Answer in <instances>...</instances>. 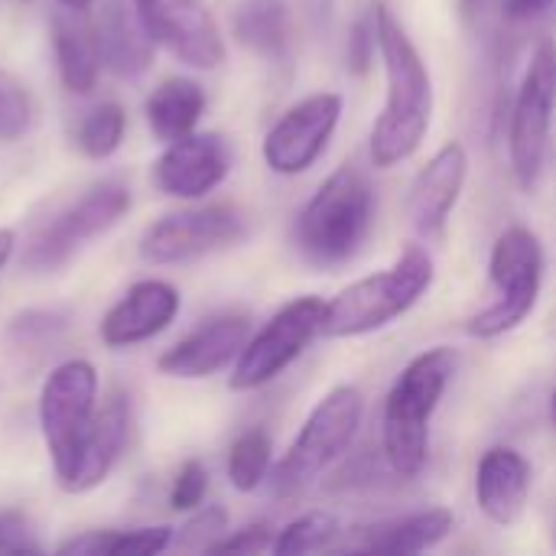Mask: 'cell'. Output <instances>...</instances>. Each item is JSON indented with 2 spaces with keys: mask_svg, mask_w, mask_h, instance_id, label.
I'll return each instance as SVG.
<instances>
[{
  "mask_svg": "<svg viewBox=\"0 0 556 556\" xmlns=\"http://www.w3.org/2000/svg\"><path fill=\"white\" fill-rule=\"evenodd\" d=\"M378 55L384 65V108L371 127V163L391 169L410 160L433 124V78L430 68L407 36L404 23L388 3H375Z\"/></svg>",
  "mask_w": 556,
  "mask_h": 556,
  "instance_id": "cell-1",
  "label": "cell"
},
{
  "mask_svg": "<svg viewBox=\"0 0 556 556\" xmlns=\"http://www.w3.org/2000/svg\"><path fill=\"white\" fill-rule=\"evenodd\" d=\"M456 375V352L427 349L394 378L381 410V453L394 476L417 479L430 459V424Z\"/></svg>",
  "mask_w": 556,
  "mask_h": 556,
  "instance_id": "cell-2",
  "label": "cell"
},
{
  "mask_svg": "<svg viewBox=\"0 0 556 556\" xmlns=\"http://www.w3.org/2000/svg\"><path fill=\"white\" fill-rule=\"evenodd\" d=\"M375 225V189L362 166L342 163L323 179L296 218V248L313 267H342L368 241Z\"/></svg>",
  "mask_w": 556,
  "mask_h": 556,
  "instance_id": "cell-3",
  "label": "cell"
},
{
  "mask_svg": "<svg viewBox=\"0 0 556 556\" xmlns=\"http://www.w3.org/2000/svg\"><path fill=\"white\" fill-rule=\"evenodd\" d=\"M433 257L427 248L410 244L388 270L349 283L326 303V339H358L388 329L394 319L410 313L433 287Z\"/></svg>",
  "mask_w": 556,
  "mask_h": 556,
  "instance_id": "cell-4",
  "label": "cell"
},
{
  "mask_svg": "<svg viewBox=\"0 0 556 556\" xmlns=\"http://www.w3.org/2000/svg\"><path fill=\"white\" fill-rule=\"evenodd\" d=\"M365 417V397L355 384H336L303 420L287 456L274 466L277 498H296L313 489L355 443Z\"/></svg>",
  "mask_w": 556,
  "mask_h": 556,
  "instance_id": "cell-5",
  "label": "cell"
},
{
  "mask_svg": "<svg viewBox=\"0 0 556 556\" xmlns=\"http://www.w3.org/2000/svg\"><path fill=\"white\" fill-rule=\"evenodd\" d=\"M544 283V244L541 238L525 228L511 225L505 228L489 257V287L492 300L469 316V336L472 339H498L518 329L538 306Z\"/></svg>",
  "mask_w": 556,
  "mask_h": 556,
  "instance_id": "cell-6",
  "label": "cell"
},
{
  "mask_svg": "<svg viewBox=\"0 0 556 556\" xmlns=\"http://www.w3.org/2000/svg\"><path fill=\"white\" fill-rule=\"evenodd\" d=\"M94 404H98V375L81 358L52 368L39 391V427L62 489L68 485L81 459L91 420L98 414Z\"/></svg>",
  "mask_w": 556,
  "mask_h": 556,
  "instance_id": "cell-7",
  "label": "cell"
},
{
  "mask_svg": "<svg viewBox=\"0 0 556 556\" xmlns=\"http://www.w3.org/2000/svg\"><path fill=\"white\" fill-rule=\"evenodd\" d=\"M130 212V189L121 179H104L85 189L75 202L59 208L42 222L23 251V267L29 274H49L72 261L88 241L108 235Z\"/></svg>",
  "mask_w": 556,
  "mask_h": 556,
  "instance_id": "cell-8",
  "label": "cell"
},
{
  "mask_svg": "<svg viewBox=\"0 0 556 556\" xmlns=\"http://www.w3.org/2000/svg\"><path fill=\"white\" fill-rule=\"evenodd\" d=\"M556 114V46L541 42L521 75L508 117V163L521 192H534L544 176Z\"/></svg>",
  "mask_w": 556,
  "mask_h": 556,
  "instance_id": "cell-9",
  "label": "cell"
},
{
  "mask_svg": "<svg viewBox=\"0 0 556 556\" xmlns=\"http://www.w3.org/2000/svg\"><path fill=\"white\" fill-rule=\"evenodd\" d=\"M326 323V303L319 296H300L280 306L270 323L261 326L257 336H251L235 358L231 368V391H257L270 381H277L309 345L316 336H323Z\"/></svg>",
  "mask_w": 556,
  "mask_h": 556,
  "instance_id": "cell-10",
  "label": "cell"
},
{
  "mask_svg": "<svg viewBox=\"0 0 556 556\" xmlns=\"http://www.w3.org/2000/svg\"><path fill=\"white\" fill-rule=\"evenodd\" d=\"M244 228V215L228 202L169 212L143 231L140 257L150 264H189L241 241Z\"/></svg>",
  "mask_w": 556,
  "mask_h": 556,
  "instance_id": "cell-11",
  "label": "cell"
},
{
  "mask_svg": "<svg viewBox=\"0 0 556 556\" xmlns=\"http://www.w3.org/2000/svg\"><path fill=\"white\" fill-rule=\"evenodd\" d=\"M342 94L316 91L280 114V121L264 137V163L277 176L306 173L329 147L342 121Z\"/></svg>",
  "mask_w": 556,
  "mask_h": 556,
  "instance_id": "cell-12",
  "label": "cell"
},
{
  "mask_svg": "<svg viewBox=\"0 0 556 556\" xmlns=\"http://www.w3.org/2000/svg\"><path fill=\"white\" fill-rule=\"evenodd\" d=\"M137 13L156 46L169 49L192 68H218L225 62V39L205 0H134Z\"/></svg>",
  "mask_w": 556,
  "mask_h": 556,
  "instance_id": "cell-13",
  "label": "cell"
},
{
  "mask_svg": "<svg viewBox=\"0 0 556 556\" xmlns=\"http://www.w3.org/2000/svg\"><path fill=\"white\" fill-rule=\"evenodd\" d=\"M231 143L222 134H186L173 140L153 163V182L173 199H202L231 173Z\"/></svg>",
  "mask_w": 556,
  "mask_h": 556,
  "instance_id": "cell-14",
  "label": "cell"
},
{
  "mask_svg": "<svg viewBox=\"0 0 556 556\" xmlns=\"http://www.w3.org/2000/svg\"><path fill=\"white\" fill-rule=\"evenodd\" d=\"M469 179V150L459 140L443 143L414 176L407 192V218L424 241H440Z\"/></svg>",
  "mask_w": 556,
  "mask_h": 556,
  "instance_id": "cell-15",
  "label": "cell"
},
{
  "mask_svg": "<svg viewBox=\"0 0 556 556\" xmlns=\"http://www.w3.org/2000/svg\"><path fill=\"white\" fill-rule=\"evenodd\" d=\"M248 339H251V319L241 313H225L208 319L186 339H179L173 349H166L156 365L166 378H182V381L212 378L215 371L228 368L241 355Z\"/></svg>",
  "mask_w": 556,
  "mask_h": 556,
  "instance_id": "cell-16",
  "label": "cell"
},
{
  "mask_svg": "<svg viewBox=\"0 0 556 556\" xmlns=\"http://www.w3.org/2000/svg\"><path fill=\"white\" fill-rule=\"evenodd\" d=\"M179 313V290L166 280L134 283L101 319V342L108 349H130L160 336Z\"/></svg>",
  "mask_w": 556,
  "mask_h": 556,
  "instance_id": "cell-17",
  "label": "cell"
},
{
  "mask_svg": "<svg viewBox=\"0 0 556 556\" xmlns=\"http://www.w3.org/2000/svg\"><path fill=\"white\" fill-rule=\"evenodd\" d=\"M531 485L534 469L515 446H492L476 466V505L498 528H511L525 518Z\"/></svg>",
  "mask_w": 556,
  "mask_h": 556,
  "instance_id": "cell-18",
  "label": "cell"
},
{
  "mask_svg": "<svg viewBox=\"0 0 556 556\" xmlns=\"http://www.w3.org/2000/svg\"><path fill=\"white\" fill-rule=\"evenodd\" d=\"M130 430H134L130 401L124 394H111L104 401V407L91 420V430H88L81 459H78V466H75L65 492L81 495V492L98 489L111 476V469L117 466V459L124 456V450L130 443Z\"/></svg>",
  "mask_w": 556,
  "mask_h": 556,
  "instance_id": "cell-19",
  "label": "cell"
},
{
  "mask_svg": "<svg viewBox=\"0 0 556 556\" xmlns=\"http://www.w3.org/2000/svg\"><path fill=\"white\" fill-rule=\"evenodd\" d=\"M101 65H108L121 78H137L153 62V36L147 33L137 3L127 0H104L94 20Z\"/></svg>",
  "mask_w": 556,
  "mask_h": 556,
  "instance_id": "cell-20",
  "label": "cell"
},
{
  "mask_svg": "<svg viewBox=\"0 0 556 556\" xmlns=\"http://www.w3.org/2000/svg\"><path fill=\"white\" fill-rule=\"evenodd\" d=\"M456 515L450 508H424L410 511L391 521H378L371 528H362L358 541L349 544V551L362 554H424L437 544H443L453 534Z\"/></svg>",
  "mask_w": 556,
  "mask_h": 556,
  "instance_id": "cell-21",
  "label": "cell"
},
{
  "mask_svg": "<svg viewBox=\"0 0 556 556\" xmlns=\"http://www.w3.org/2000/svg\"><path fill=\"white\" fill-rule=\"evenodd\" d=\"M52 46H55L59 75L65 88L75 94H88L101 68L98 36H94V23L88 20V13L75 7H62L52 16Z\"/></svg>",
  "mask_w": 556,
  "mask_h": 556,
  "instance_id": "cell-22",
  "label": "cell"
},
{
  "mask_svg": "<svg viewBox=\"0 0 556 556\" xmlns=\"http://www.w3.org/2000/svg\"><path fill=\"white\" fill-rule=\"evenodd\" d=\"M202 114H205V91L192 78H166L147 98V124L163 143L192 134Z\"/></svg>",
  "mask_w": 556,
  "mask_h": 556,
  "instance_id": "cell-23",
  "label": "cell"
},
{
  "mask_svg": "<svg viewBox=\"0 0 556 556\" xmlns=\"http://www.w3.org/2000/svg\"><path fill=\"white\" fill-rule=\"evenodd\" d=\"M235 36L251 52L280 62L290 49L287 0H241L235 10Z\"/></svg>",
  "mask_w": 556,
  "mask_h": 556,
  "instance_id": "cell-24",
  "label": "cell"
},
{
  "mask_svg": "<svg viewBox=\"0 0 556 556\" xmlns=\"http://www.w3.org/2000/svg\"><path fill=\"white\" fill-rule=\"evenodd\" d=\"M270 459H274V443L270 437L254 427V430H244L231 450H228V482L231 489L238 492H257L264 482H267V472H270Z\"/></svg>",
  "mask_w": 556,
  "mask_h": 556,
  "instance_id": "cell-25",
  "label": "cell"
},
{
  "mask_svg": "<svg viewBox=\"0 0 556 556\" xmlns=\"http://www.w3.org/2000/svg\"><path fill=\"white\" fill-rule=\"evenodd\" d=\"M124 127H127V117H124V108L114 104V101H104L98 108H91L81 124H78V134H75V143L85 156L91 160H108L121 140H124Z\"/></svg>",
  "mask_w": 556,
  "mask_h": 556,
  "instance_id": "cell-26",
  "label": "cell"
},
{
  "mask_svg": "<svg viewBox=\"0 0 556 556\" xmlns=\"http://www.w3.org/2000/svg\"><path fill=\"white\" fill-rule=\"evenodd\" d=\"M68 323H72V316L55 306L52 309H26L10 319L7 342L16 352H46L49 345H55L65 336Z\"/></svg>",
  "mask_w": 556,
  "mask_h": 556,
  "instance_id": "cell-27",
  "label": "cell"
},
{
  "mask_svg": "<svg viewBox=\"0 0 556 556\" xmlns=\"http://www.w3.org/2000/svg\"><path fill=\"white\" fill-rule=\"evenodd\" d=\"M339 534V521L329 511H309L290 521L277 538H274V554L300 556L326 551Z\"/></svg>",
  "mask_w": 556,
  "mask_h": 556,
  "instance_id": "cell-28",
  "label": "cell"
},
{
  "mask_svg": "<svg viewBox=\"0 0 556 556\" xmlns=\"http://www.w3.org/2000/svg\"><path fill=\"white\" fill-rule=\"evenodd\" d=\"M33 98L29 91L0 68V140H20L29 127H33Z\"/></svg>",
  "mask_w": 556,
  "mask_h": 556,
  "instance_id": "cell-29",
  "label": "cell"
},
{
  "mask_svg": "<svg viewBox=\"0 0 556 556\" xmlns=\"http://www.w3.org/2000/svg\"><path fill=\"white\" fill-rule=\"evenodd\" d=\"M225 531H228V511L218 508V505L202 508V511H195V515L186 521V528L179 531V547H182V551H212V547L222 541Z\"/></svg>",
  "mask_w": 556,
  "mask_h": 556,
  "instance_id": "cell-30",
  "label": "cell"
},
{
  "mask_svg": "<svg viewBox=\"0 0 556 556\" xmlns=\"http://www.w3.org/2000/svg\"><path fill=\"white\" fill-rule=\"evenodd\" d=\"M173 541V528H137V531H111L108 556H150L163 554Z\"/></svg>",
  "mask_w": 556,
  "mask_h": 556,
  "instance_id": "cell-31",
  "label": "cell"
},
{
  "mask_svg": "<svg viewBox=\"0 0 556 556\" xmlns=\"http://www.w3.org/2000/svg\"><path fill=\"white\" fill-rule=\"evenodd\" d=\"M205 492H208V469L199 459H189V463H182V469L173 479L169 505H173V511H192L202 505Z\"/></svg>",
  "mask_w": 556,
  "mask_h": 556,
  "instance_id": "cell-32",
  "label": "cell"
},
{
  "mask_svg": "<svg viewBox=\"0 0 556 556\" xmlns=\"http://www.w3.org/2000/svg\"><path fill=\"white\" fill-rule=\"evenodd\" d=\"M375 52H378V26H375V13L371 16H362L355 26H352V36H349V68L355 75H365L375 62Z\"/></svg>",
  "mask_w": 556,
  "mask_h": 556,
  "instance_id": "cell-33",
  "label": "cell"
},
{
  "mask_svg": "<svg viewBox=\"0 0 556 556\" xmlns=\"http://www.w3.org/2000/svg\"><path fill=\"white\" fill-rule=\"evenodd\" d=\"M267 551H274V531L267 525H248L222 538L208 554H267Z\"/></svg>",
  "mask_w": 556,
  "mask_h": 556,
  "instance_id": "cell-34",
  "label": "cell"
},
{
  "mask_svg": "<svg viewBox=\"0 0 556 556\" xmlns=\"http://www.w3.org/2000/svg\"><path fill=\"white\" fill-rule=\"evenodd\" d=\"M0 554H39L29 521L16 511L0 515Z\"/></svg>",
  "mask_w": 556,
  "mask_h": 556,
  "instance_id": "cell-35",
  "label": "cell"
},
{
  "mask_svg": "<svg viewBox=\"0 0 556 556\" xmlns=\"http://www.w3.org/2000/svg\"><path fill=\"white\" fill-rule=\"evenodd\" d=\"M556 0H502V16L508 23H531L538 16H544Z\"/></svg>",
  "mask_w": 556,
  "mask_h": 556,
  "instance_id": "cell-36",
  "label": "cell"
},
{
  "mask_svg": "<svg viewBox=\"0 0 556 556\" xmlns=\"http://www.w3.org/2000/svg\"><path fill=\"white\" fill-rule=\"evenodd\" d=\"M13 248H16V235H13L10 228H0V270L7 267V261H10V254H13Z\"/></svg>",
  "mask_w": 556,
  "mask_h": 556,
  "instance_id": "cell-37",
  "label": "cell"
},
{
  "mask_svg": "<svg viewBox=\"0 0 556 556\" xmlns=\"http://www.w3.org/2000/svg\"><path fill=\"white\" fill-rule=\"evenodd\" d=\"M485 3H489V0H459V10H463V16H466V20H472L476 13H482V10H485Z\"/></svg>",
  "mask_w": 556,
  "mask_h": 556,
  "instance_id": "cell-38",
  "label": "cell"
},
{
  "mask_svg": "<svg viewBox=\"0 0 556 556\" xmlns=\"http://www.w3.org/2000/svg\"><path fill=\"white\" fill-rule=\"evenodd\" d=\"M62 7H75V10H88L91 7V0H59Z\"/></svg>",
  "mask_w": 556,
  "mask_h": 556,
  "instance_id": "cell-39",
  "label": "cell"
},
{
  "mask_svg": "<svg viewBox=\"0 0 556 556\" xmlns=\"http://www.w3.org/2000/svg\"><path fill=\"white\" fill-rule=\"evenodd\" d=\"M551 417H554V424H556V391H554V397H551Z\"/></svg>",
  "mask_w": 556,
  "mask_h": 556,
  "instance_id": "cell-40",
  "label": "cell"
}]
</instances>
